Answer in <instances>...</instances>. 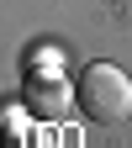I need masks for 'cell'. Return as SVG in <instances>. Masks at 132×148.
<instances>
[{"label":"cell","mask_w":132,"mask_h":148,"mask_svg":"<svg viewBox=\"0 0 132 148\" xmlns=\"http://www.w3.org/2000/svg\"><path fill=\"white\" fill-rule=\"evenodd\" d=\"M74 101H79V111H85L90 122L116 127V122L132 116V79L116 64H90L79 74V85H74Z\"/></svg>","instance_id":"obj_1"}]
</instances>
